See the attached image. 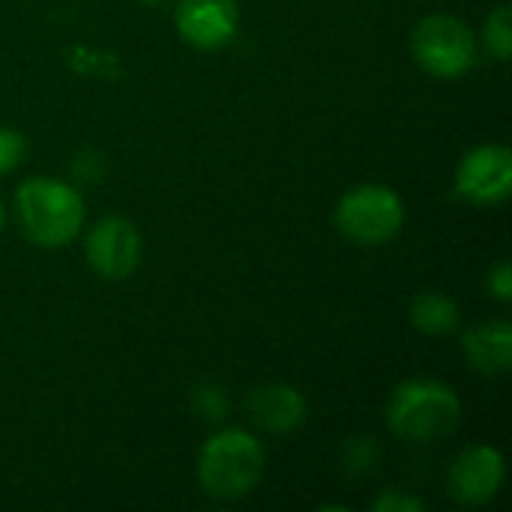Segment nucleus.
I'll return each instance as SVG.
<instances>
[{
    "label": "nucleus",
    "mask_w": 512,
    "mask_h": 512,
    "mask_svg": "<svg viewBox=\"0 0 512 512\" xmlns=\"http://www.w3.org/2000/svg\"><path fill=\"white\" fill-rule=\"evenodd\" d=\"M192 405L204 420H222L228 414V396L216 384H201L192 393Z\"/></svg>",
    "instance_id": "obj_14"
},
{
    "label": "nucleus",
    "mask_w": 512,
    "mask_h": 512,
    "mask_svg": "<svg viewBox=\"0 0 512 512\" xmlns=\"http://www.w3.org/2000/svg\"><path fill=\"white\" fill-rule=\"evenodd\" d=\"M504 486V456L489 444L462 450L447 471V492L456 504H489Z\"/></svg>",
    "instance_id": "obj_8"
},
{
    "label": "nucleus",
    "mask_w": 512,
    "mask_h": 512,
    "mask_svg": "<svg viewBox=\"0 0 512 512\" xmlns=\"http://www.w3.org/2000/svg\"><path fill=\"white\" fill-rule=\"evenodd\" d=\"M246 411L252 423L270 435H288L297 432L306 423V399L300 390L288 384H264L249 393Z\"/></svg>",
    "instance_id": "obj_10"
},
{
    "label": "nucleus",
    "mask_w": 512,
    "mask_h": 512,
    "mask_svg": "<svg viewBox=\"0 0 512 512\" xmlns=\"http://www.w3.org/2000/svg\"><path fill=\"white\" fill-rule=\"evenodd\" d=\"M378 444L372 441V438H357L354 444H348V453H345V459H348V465H357L363 474L366 471H375V465H378Z\"/></svg>",
    "instance_id": "obj_17"
},
{
    "label": "nucleus",
    "mask_w": 512,
    "mask_h": 512,
    "mask_svg": "<svg viewBox=\"0 0 512 512\" xmlns=\"http://www.w3.org/2000/svg\"><path fill=\"white\" fill-rule=\"evenodd\" d=\"M3 219H6V210H3V201H0V231H3Z\"/></svg>",
    "instance_id": "obj_19"
},
{
    "label": "nucleus",
    "mask_w": 512,
    "mask_h": 512,
    "mask_svg": "<svg viewBox=\"0 0 512 512\" xmlns=\"http://www.w3.org/2000/svg\"><path fill=\"white\" fill-rule=\"evenodd\" d=\"M486 285H489V294H492L495 300L507 303V300L512 297V264L510 261H501V264H495V267H492V273H489V279H486Z\"/></svg>",
    "instance_id": "obj_18"
},
{
    "label": "nucleus",
    "mask_w": 512,
    "mask_h": 512,
    "mask_svg": "<svg viewBox=\"0 0 512 512\" xmlns=\"http://www.w3.org/2000/svg\"><path fill=\"white\" fill-rule=\"evenodd\" d=\"M24 153H27L24 135L15 132V129H3L0 126V177L9 174V171H15L21 165Z\"/></svg>",
    "instance_id": "obj_15"
},
{
    "label": "nucleus",
    "mask_w": 512,
    "mask_h": 512,
    "mask_svg": "<svg viewBox=\"0 0 512 512\" xmlns=\"http://www.w3.org/2000/svg\"><path fill=\"white\" fill-rule=\"evenodd\" d=\"M462 402L456 390L438 378H411L399 384L387 402V429L408 444H435L456 432Z\"/></svg>",
    "instance_id": "obj_2"
},
{
    "label": "nucleus",
    "mask_w": 512,
    "mask_h": 512,
    "mask_svg": "<svg viewBox=\"0 0 512 512\" xmlns=\"http://www.w3.org/2000/svg\"><path fill=\"white\" fill-rule=\"evenodd\" d=\"M426 507L417 495H408L405 489H387L375 498V512H420Z\"/></svg>",
    "instance_id": "obj_16"
},
{
    "label": "nucleus",
    "mask_w": 512,
    "mask_h": 512,
    "mask_svg": "<svg viewBox=\"0 0 512 512\" xmlns=\"http://www.w3.org/2000/svg\"><path fill=\"white\" fill-rule=\"evenodd\" d=\"M414 60L435 78H459L477 63V36L456 15H426L411 30Z\"/></svg>",
    "instance_id": "obj_5"
},
{
    "label": "nucleus",
    "mask_w": 512,
    "mask_h": 512,
    "mask_svg": "<svg viewBox=\"0 0 512 512\" xmlns=\"http://www.w3.org/2000/svg\"><path fill=\"white\" fill-rule=\"evenodd\" d=\"M84 255L102 279L120 282L132 276L141 261V234L129 219L105 216L90 228L84 240Z\"/></svg>",
    "instance_id": "obj_7"
},
{
    "label": "nucleus",
    "mask_w": 512,
    "mask_h": 512,
    "mask_svg": "<svg viewBox=\"0 0 512 512\" xmlns=\"http://www.w3.org/2000/svg\"><path fill=\"white\" fill-rule=\"evenodd\" d=\"M174 24L189 45L201 51H216L234 39L240 9L237 0H180Z\"/></svg>",
    "instance_id": "obj_9"
},
{
    "label": "nucleus",
    "mask_w": 512,
    "mask_h": 512,
    "mask_svg": "<svg viewBox=\"0 0 512 512\" xmlns=\"http://www.w3.org/2000/svg\"><path fill=\"white\" fill-rule=\"evenodd\" d=\"M81 192L54 177H30L15 189V219L36 246L57 249L72 243L84 225Z\"/></svg>",
    "instance_id": "obj_1"
},
{
    "label": "nucleus",
    "mask_w": 512,
    "mask_h": 512,
    "mask_svg": "<svg viewBox=\"0 0 512 512\" xmlns=\"http://www.w3.org/2000/svg\"><path fill=\"white\" fill-rule=\"evenodd\" d=\"M456 189L474 204H504L512 192V153L507 144H480L456 168Z\"/></svg>",
    "instance_id": "obj_6"
},
{
    "label": "nucleus",
    "mask_w": 512,
    "mask_h": 512,
    "mask_svg": "<svg viewBox=\"0 0 512 512\" xmlns=\"http://www.w3.org/2000/svg\"><path fill=\"white\" fill-rule=\"evenodd\" d=\"M342 237L360 246H384L405 225V204L399 192L381 183H360L348 189L333 213Z\"/></svg>",
    "instance_id": "obj_4"
},
{
    "label": "nucleus",
    "mask_w": 512,
    "mask_h": 512,
    "mask_svg": "<svg viewBox=\"0 0 512 512\" xmlns=\"http://www.w3.org/2000/svg\"><path fill=\"white\" fill-rule=\"evenodd\" d=\"M483 42L489 48V54L495 60H510L512 54V9L510 6H498L483 27Z\"/></svg>",
    "instance_id": "obj_13"
},
{
    "label": "nucleus",
    "mask_w": 512,
    "mask_h": 512,
    "mask_svg": "<svg viewBox=\"0 0 512 512\" xmlns=\"http://www.w3.org/2000/svg\"><path fill=\"white\" fill-rule=\"evenodd\" d=\"M462 315L453 297L441 291H423L411 303V324L429 336H447L459 327Z\"/></svg>",
    "instance_id": "obj_12"
},
{
    "label": "nucleus",
    "mask_w": 512,
    "mask_h": 512,
    "mask_svg": "<svg viewBox=\"0 0 512 512\" xmlns=\"http://www.w3.org/2000/svg\"><path fill=\"white\" fill-rule=\"evenodd\" d=\"M264 474V447L246 429L216 432L198 456V483L216 501L249 495Z\"/></svg>",
    "instance_id": "obj_3"
},
{
    "label": "nucleus",
    "mask_w": 512,
    "mask_h": 512,
    "mask_svg": "<svg viewBox=\"0 0 512 512\" xmlns=\"http://www.w3.org/2000/svg\"><path fill=\"white\" fill-rule=\"evenodd\" d=\"M462 351L474 366V372L489 378L507 375L512 366V324L504 318H495L468 327L462 336Z\"/></svg>",
    "instance_id": "obj_11"
}]
</instances>
